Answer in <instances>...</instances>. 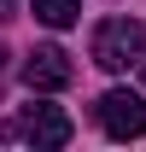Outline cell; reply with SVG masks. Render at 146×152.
Wrapping results in <instances>:
<instances>
[{
    "label": "cell",
    "mask_w": 146,
    "mask_h": 152,
    "mask_svg": "<svg viewBox=\"0 0 146 152\" xmlns=\"http://www.w3.org/2000/svg\"><path fill=\"white\" fill-rule=\"evenodd\" d=\"M35 18L47 23V29H70V23L82 18V0H35Z\"/></svg>",
    "instance_id": "5"
},
{
    "label": "cell",
    "mask_w": 146,
    "mask_h": 152,
    "mask_svg": "<svg viewBox=\"0 0 146 152\" xmlns=\"http://www.w3.org/2000/svg\"><path fill=\"white\" fill-rule=\"evenodd\" d=\"M70 117L58 111V105H29V111L18 117V123H6L0 129V140H29V146H64L70 140Z\"/></svg>",
    "instance_id": "2"
},
{
    "label": "cell",
    "mask_w": 146,
    "mask_h": 152,
    "mask_svg": "<svg viewBox=\"0 0 146 152\" xmlns=\"http://www.w3.org/2000/svg\"><path fill=\"white\" fill-rule=\"evenodd\" d=\"M0 64H6V53H0Z\"/></svg>",
    "instance_id": "8"
},
{
    "label": "cell",
    "mask_w": 146,
    "mask_h": 152,
    "mask_svg": "<svg viewBox=\"0 0 146 152\" xmlns=\"http://www.w3.org/2000/svg\"><path fill=\"white\" fill-rule=\"evenodd\" d=\"M140 70H146V53H140Z\"/></svg>",
    "instance_id": "7"
},
{
    "label": "cell",
    "mask_w": 146,
    "mask_h": 152,
    "mask_svg": "<svg viewBox=\"0 0 146 152\" xmlns=\"http://www.w3.org/2000/svg\"><path fill=\"white\" fill-rule=\"evenodd\" d=\"M93 64L99 70H128V64H140V53H146V23L140 18H105L99 29H93Z\"/></svg>",
    "instance_id": "1"
},
{
    "label": "cell",
    "mask_w": 146,
    "mask_h": 152,
    "mask_svg": "<svg viewBox=\"0 0 146 152\" xmlns=\"http://www.w3.org/2000/svg\"><path fill=\"white\" fill-rule=\"evenodd\" d=\"M70 76H76V64H70V53L64 47H35V53L23 58V82H29V94H58V88H70Z\"/></svg>",
    "instance_id": "4"
},
{
    "label": "cell",
    "mask_w": 146,
    "mask_h": 152,
    "mask_svg": "<svg viewBox=\"0 0 146 152\" xmlns=\"http://www.w3.org/2000/svg\"><path fill=\"white\" fill-rule=\"evenodd\" d=\"M0 18H12V0H0Z\"/></svg>",
    "instance_id": "6"
},
{
    "label": "cell",
    "mask_w": 146,
    "mask_h": 152,
    "mask_svg": "<svg viewBox=\"0 0 146 152\" xmlns=\"http://www.w3.org/2000/svg\"><path fill=\"white\" fill-rule=\"evenodd\" d=\"M99 129H105L111 140H140L146 134V99L128 94V88L99 94Z\"/></svg>",
    "instance_id": "3"
}]
</instances>
